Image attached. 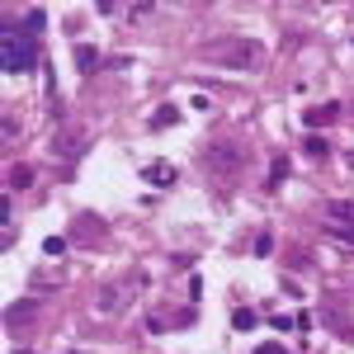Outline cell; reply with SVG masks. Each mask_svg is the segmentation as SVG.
Masks as SVG:
<instances>
[{"mask_svg": "<svg viewBox=\"0 0 354 354\" xmlns=\"http://www.w3.org/2000/svg\"><path fill=\"white\" fill-rule=\"evenodd\" d=\"M0 66L10 71V76H24V71H33L38 66V38L33 33H24L19 24H5V43H0Z\"/></svg>", "mask_w": 354, "mask_h": 354, "instance_id": "obj_1", "label": "cell"}, {"mask_svg": "<svg viewBox=\"0 0 354 354\" xmlns=\"http://www.w3.org/2000/svg\"><path fill=\"white\" fill-rule=\"evenodd\" d=\"M208 62H218V66H255L260 62V43L255 38H218V43H208Z\"/></svg>", "mask_w": 354, "mask_h": 354, "instance_id": "obj_2", "label": "cell"}, {"mask_svg": "<svg viewBox=\"0 0 354 354\" xmlns=\"http://www.w3.org/2000/svg\"><path fill=\"white\" fill-rule=\"evenodd\" d=\"M322 227H326L330 241L354 245V203H345V198H330V203H326V218H322Z\"/></svg>", "mask_w": 354, "mask_h": 354, "instance_id": "obj_3", "label": "cell"}, {"mask_svg": "<svg viewBox=\"0 0 354 354\" xmlns=\"http://www.w3.org/2000/svg\"><path fill=\"white\" fill-rule=\"evenodd\" d=\"M137 288H142V274H133V279H113L109 288H100V312H104V317H113V312L133 298Z\"/></svg>", "mask_w": 354, "mask_h": 354, "instance_id": "obj_4", "label": "cell"}, {"mask_svg": "<svg viewBox=\"0 0 354 354\" xmlns=\"http://www.w3.org/2000/svg\"><path fill=\"white\" fill-rule=\"evenodd\" d=\"M203 165H213L218 175H232V170L241 165V147H232V142H213V147H203Z\"/></svg>", "mask_w": 354, "mask_h": 354, "instance_id": "obj_5", "label": "cell"}, {"mask_svg": "<svg viewBox=\"0 0 354 354\" xmlns=\"http://www.w3.org/2000/svg\"><path fill=\"white\" fill-rule=\"evenodd\" d=\"M33 317H38V298H24V302H10V307H5V326L10 330L33 322Z\"/></svg>", "mask_w": 354, "mask_h": 354, "instance_id": "obj_6", "label": "cell"}, {"mask_svg": "<svg viewBox=\"0 0 354 354\" xmlns=\"http://www.w3.org/2000/svg\"><path fill=\"white\" fill-rule=\"evenodd\" d=\"M85 147H90V142H85V137H76V133H62V137H53V151H57V156H81Z\"/></svg>", "mask_w": 354, "mask_h": 354, "instance_id": "obj_7", "label": "cell"}, {"mask_svg": "<svg viewBox=\"0 0 354 354\" xmlns=\"http://www.w3.org/2000/svg\"><path fill=\"white\" fill-rule=\"evenodd\" d=\"M100 62H104V57H100L95 43H76V66H81L85 76H90V71H100Z\"/></svg>", "mask_w": 354, "mask_h": 354, "instance_id": "obj_8", "label": "cell"}, {"mask_svg": "<svg viewBox=\"0 0 354 354\" xmlns=\"http://www.w3.org/2000/svg\"><path fill=\"white\" fill-rule=\"evenodd\" d=\"M142 180H147V185H175V165H165V161L147 165V170H142Z\"/></svg>", "mask_w": 354, "mask_h": 354, "instance_id": "obj_9", "label": "cell"}, {"mask_svg": "<svg viewBox=\"0 0 354 354\" xmlns=\"http://www.w3.org/2000/svg\"><path fill=\"white\" fill-rule=\"evenodd\" d=\"M330 118H340V104H322V109H312V113H307L302 123H307V128H317V123H330Z\"/></svg>", "mask_w": 354, "mask_h": 354, "instance_id": "obj_10", "label": "cell"}, {"mask_svg": "<svg viewBox=\"0 0 354 354\" xmlns=\"http://www.w3.org/2000/svg\"><path fill=\"white\" fill-rule=\"evenodd\" d=\"M232 326H236V330H255V326H260V317H255L250 307H236V312H232Z\"/></svg>", "mask_w": 354, "mask_h": 354, "instance_id": "obj_11", "label": "cell"}, {"mask_svg": "<svg viewBox=\"0 0 354 354\" xmlns=\"http://www.w3.org/2000/svg\"><path fill=\"white\" fill-rule=\"evenodd\" d=\"M170 123H180V109L175 104H161V109L151 113V128H170Z\"/></svg>", "mask_w": 354, "mask_h": 354, "instance_id": "obj_12", "label": "cell"}, {"mask_svg": "<svg viewBox=\"0 0 354 354\" xmlns=\"http://www.w3.org/2000/svg\"><path fill=\"white\" fill-rule=\"evenodd\" d=\"M302 151H307V156H317V161H322V156H330V147H326V137H307V142H302Z\"/></svg>", "mask_w": 354, "mask_h": 354, "instance_id": "obj_13", "label": "cell"}, {"mask_svg": "<svg viewBox=\"0 0 354 354\" xmlns=\"http://www.w3.org/2000/svg\"><path fill=\"white\" fill-rule=\"evenodd\" d=\"M43 24H48V19H43V10H28V15H24V24H19V28L38 38V33H43Z\"/></svg>", "mask_w": 354, "mask_h": 354, "instance_id": "obj_14", "label": "cell"}, {"mask_svg": "<svg viewBox=\"0 0 354 354\" xmlns=\"http://www.w3.org/2000/svg\"><path fill=\"white\" fill-rule=\"evenodd\" d=\"M28 185H33V170H28V165L10 170V189H28Z\"/></svg>", "mask_w": 354, "mask_h": 354, "instance_id": "obj_15", "label": "cell"}, {"mask_svg": "<svg viewBox=\"0 0 354 354\" xmlns=\"http://www.w3.org/2000/svg\"><path fill=\"white\" fill-rule=\"evenodd\" d=\"M283 175H288V161H283V156H274V161H270V189L283 180Z\"/></svg>", "mask_w": 354, "mask_h": 354, "instance_id": "obj_16", "label": "cell"}, {"mask_svg": "<svg viewBox=\"0 0 354 354\" xmlns=\"http://www.w3.org/2000/svg\"><path fill=\"white\" fill-rule=\"evenodd\" d=\"M255 255H274V236H270V232L255 236Z\"/></svg>", "mask_w": 354, "mask_h": 354, "instance_id": "obj_17", "label": "cell"}, {"mask_svg": "<svg viewBox=\"0 0 354 354\" xmlns=\"http://www.w3.org/2000/svg\"><path fill=\"white\" fill-rule=\"evenodd\" d=\"M62 250H66V236H48L43 241V255H62Z\"/></svg>", "mask_w": 354, "mask_h": 354, "instance_id": "obj_18", "label": "cell"}, {"mask_svg": "<svg viewBox=\"0 0 354 354\" xmlns=\"http://www.w3.org/2000/svg\"><path fill=\"white\" fill-rule=\"evenodd\" d=\"M270 326H274V330H293L298 322H293V317H270Z\"/></svg>", "mask_w": 354, "mask_h": 354, "instance_id": "obj_19", "label": "cell"}, {"mask_svg": "<svg viewBox=\"0 0 354 354\" xmlns=\"http://www.w3.org/2000/svg\"><path fill=\"white\" fill-rule=\"evenodd\" d=\"M250 354H288L283 345H260V350H250Z\"/></svg>", "mask_w": 354, "mask_h": 354, "instance_id": "obj_20", "label": "cell"}, {"mask_svg": "<svg viewBox=\"0 0 354 354\" xmlns=\"http://www.w3.org/2000/svg\"><path fill=\"white\" fill-rule=\"evenodd\" d=\"M345 161H350V170H354V151H350V156H345Z\"/></svg>", "mask_w": 354, "mask_h": 354, "instance_id": "obj_21", "label": "cell"}, {"mask_svg": "<svg viewBox=\"0 0 354 354\" xmlns=\"http://www.w3.org/2000/svg\"><path fill=\"white\" fill-rule=\"evenodd\" d=\"M15 354H28V350H15Z\"/></svg>", "mask_w": 354, "mask_h": 354, "instance_id": "obj_22", "label": "cell"}]
</instances>
